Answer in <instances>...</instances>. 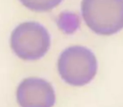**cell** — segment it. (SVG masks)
Instances as JSON below:
<instances>
[{"label": "cell", "mask_w": 123, "mask_h": 107, "mask_svg": "<svg viewBox=\"0 0 123 107\" xmlns=\"http://www.w3.org/2000/svg\"><path fill=\"white\" fill-rule=\"evenodd\" d=\"M81 13L88 27L101 35L123 29V0H82Z\"/></svg>", "instance_id": "1"}, {"label": "cell", "mask_w": 123, "mask_h": 107, "mask_svg": "<svg viewBox=\"0 0 123 107\" xmlns=\"http://www.w3.org/2000/svg\"><path fill=\"white\" fill-rule=\"evenodd\" d=\"M17 101L21 107H52L55 102V93L48 81L30 77L19 84Z\"/></svg>", "instance_id": "4"}, {"label": "cell", "mask_w": 123, "mask_h": 107, "mask_svg": "<svg viewBox=\"0 0 123 107\" xmlns=\"http://www.w3.org/2000/svg\"><path fill=\"white\" fill-rule=\"evenodd\" d=\"M11 48L24 60H37L48 52L50 46L49 32L36 22H25L12 32Z\"/></svg>", "instance_id": "3"}, {"label": "cell", "mask_w": 123, "mask_h": 107, "mask_svg": "<svg viewBox=\"0 0 123 107\" xmlns=\"http://www.w3.org/2000/svg\"><path fill=\"white\" fill-rule=\"evenodd\" d=\"M58 70L61 78L74 86H82L93 80L97 71L95 54L83 46H72L59 58Z\"/></svg>", "instance_id": "2"}, {"label": "cell", "mask_w": 123, "mask_h": 107, "mask_svg": "<svg viewBox=\"0 0 123 107\" xmlns=\"http://www.w3.org/2000/svg\"><path fill=\"white\" fill-rule=\"evenodd\" d=\"M62 0H20L27 8L35 11H44L55 8Z\"/></svg>", "instance_id": "5"}]
</instances>
